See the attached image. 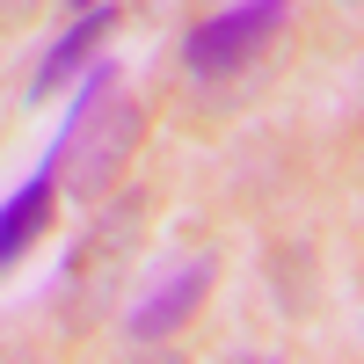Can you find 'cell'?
<instances>
[{
	"mask_svg": "<svg viewBox=\"0 0 364 364\" xmlns=\"http://www.w3.org/2000/svg\"><path fill=\"white\" fill-rule=\"evenodd\" d=\"M291 15V0H240V8L211 15L204 29H190V44H182V58H190L197 73H226L240 66V58H255L269 37H277V22Z\"/></svg>",
	"mask_w": 364,
	"mask_h": 364,
	"instance_id": "cell-2",
	"label": "cell"
},
{
	"mask_svg": "<svg viewBox=\"0 0 364 364\" xmlns=\"http://www.w3.org/2000/svg\"><path fill=\"white\" fill-rule=\"evenodd\" d=\"M132 139H139V109L124 102V80H117V66L102 58V66H87V80H80V95H73V109H66V124H58L44 161L66 175L80 197H102L117 182V168H124Z\"/></svg>",
	"mask_w": 364,
	"mask_h": 364,
	"instance_id": "cell-1",
	"label": "cell"
},
{
	"mask_svg": "<svg viewBox=\"0 0 364 364\" xmlns=\"http://www.w3.org/2000/svg\"><path fill=\"white\" fill-rule=\"evenodd\" d=\"M109 29H117V15L102 8V0H95V8H80V22H73V29H66V37H58V44H51V51H44V66H37V80H29V95H37V102H44V95H51V87H58V73H73V66H80V58H87V51H95V44L109 37Z\"/></svg>",
	"mask_w": 364,
	"mask_h": 364,
	"instance_id": "cell-4",
	"label": "cell"
},
{
	"mask_svg": "<svg viewBox=\"0 0 364 364\" xmlns=\"http://www.w3.org/2000/svg\"><path fill=\"white\" fill-rule=\"evenodd\" d=\"M51 182H58V168L44 161L37 175H29L22 182V190L8 197V204H0V269H8L22 248H29V240H37V226H44V211H51Z\"/></svg>",
	"mask_w": 364,
	"mask_h": 364,
	"instance_id": "cell-3",
	"label": "cell"
},
{
	"mask_svg": "<svg viewBox=\"0 0 364 364\" xmlns=\"http://www.w3.org/2000/svg\"><path fill=\"white\" fill-rule=\"evenodd\" d=\"M73 8H95V0H73Z\"/></svg>",
	"mask_w": 364,
	"mask_h": 364,
	"instance_id": "cell-6",
	"label": "cell"
},
{
	"mask_svg": "<svg viewBox=\"0 0 364 364\" xmlns=\"http://www.w3.org/2000/svg\"><path fill=\"white\" fill-rule=\"evenodd\" d=\"M204 284H211V262H190V269H182V277L154 299V306H139V314H132V343H161L168 328H175V321L204 299Z\"/></svg>",
	"mask_w": 364,
	"mask_h": 364,
	"instance_id": "cell-5",
	"label": "cell"
}]
</instances>
